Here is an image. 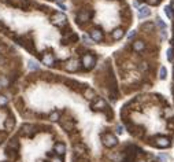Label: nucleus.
Listing matches in <instances>:
<instances>
[{"label":"nucleus","mask_w":174,"mask_h":162,"mask_svg":"<svg viewBox=\"0 0 174 162\" xmlns=\"http://www.w3.org/2000/svg\"><path fill=\"white\" fill-rule=\"evenodd\" d=\"M7 103H8L7 96H4V95H0V107L7 106Z\"/></svg>","instance_id":"4be33fe9"},{"label":"nucleus","mask_w":174,"mask_h":162,"mask_svg":"<svg viewBox=\"0 0 174 162\" xmlns=\"http://www.w3.org/2000/svg\"><path fill=\"white\" fill-rule=\"evenodd\" d=\"M18 147H19V143H18L17 139H11L10 143H8V148H10V150L12 148L14 151H17V150H18Z\"/></svg>","instance_id":"a211bd4d"},{"label":"nucleus","mask_w":174,"mask_h":162,"mask_svg":"<svg viewBox=\"0 0 174 162\" xmlns=\"http://www.w3.org/2000/svg\"><path fill=\"white\" fill-rule=\"evenodd\" d=\"M61 125H62V128L65 129L66 132H70V131H73V128H74V122H73L71 120H69V118H63L61 121Z\"/></svg>","instance_id":"1a4fd4ad"},{"label":"nucleus","mask_w":174,"mask_h":162,"mask_svg":"<svg viewBox=\"0 0 174 162\" xmlns=\"http://www.w3.org/2000/svg\"><path fill=\"white\" fill-rule=\"evenodd\" d=\"M133 6H134L136 8H138V7H140L141 4H140V3H138V2H134V3H133Z\"/></svg>","instance_id":"473e14b6"},{"label":"nucleus","mask_w":174,"mask_h":162,"mask_svg":"<svg viewBox=\"0 0 174 162\" xmlns=\"http://www.w3.org/2000/svg\"><path fill=\"white\" fill-rule=\"evenodd\" d=\"M151 10L148 6H140L138 7V18H145V17H150Z\"/></svg>","instance_id":"ddd939ff"},{"label":"nucleus","mask_w":174,"mask_h":162,"mask_svg":"<svg viewBox=\"0 0 174 162\" xmlns=\"http://www.w3.org/2000/svg\"><path fill=\"white\" fill-rule=\"evenodd\" d=\"M59 118H61V116H59V113H58V112H53V113L49 114V120H51L52 122L59 121Z\"/></svg>","instance_id":"aec40b11"},{"label":"nucleus","mask_w":174,"mask_h":162,"mask_svg":"<svg viewBox=\"0 0 174 162\" xmlns=\"http://www.w3.org/2000/svg\"><path fill=\"white\" fill-rule=\"evenodd\" d=\"M117 129H118V135H122V133H123V128L121 125H118V128H117Z\"/></svg>","instance_id":"2f4dec72"},{"label":"nucleus","mask_w":174,"mask_h":162,"mask_svg":"<svg viewBox=\"0 0 174 162\" xmlns=\"http://www.w3.org/2000/svg\"><path fill=\"white\" fill-rule=\"evenodd\" d=\"M84 96L87 98L88 100H93L95 96H96V94H95V91L92 90V88H85L84 91Z\"/></svg>","instance_id":"dca6fc26"},{"label":"nucleus","mask_w":174,"mask_h":162,"mask_svg":"<svg viewBox=\"0 0 174 162\" xmlns=\"http://www.w3.org/2000/svg\"><path fill=\"white\" fill-rule=\"evenodd\" d=\"M158 25H159V28H162L163 30L166 29V24H164V22H163L162 20H158Z\"/></svg>","instance_id":"bb28decb"},{"label":"nucleus","mask_w":174,"mask_h":162,"mask_svg":"<svg viewBox=\"0 0 174 162\" xmlns=\"http://www.w3.org/2000/svg\"><path fill=\"white\" fill-rule=\"evenodd\" d=\"M34 133V126L30 125V124H25V125H22L21 128V135L23 136H33Z\"/></svg>","instance_id":"6e6552de"},{"label":"nucleus","mask_w":174,"mask_h":162,"mask_svg":"<svg viewBox=\"0 0 174 162\" xmlns=\"http://www.w3.org/2000/svg\"><path fill=\"white\" fill-rule=\"evenodd\" d=\"M81 62L85 69H91L95 65V56L91 55V54H85V55H82Z\"/></svg>","instance_id":"20e7f679"},{"label":"nucleus","mask_w":174,"mask_h":162,"mask_svg":"<svg viewBox=\"0 0 174 162\" xmlns=\"http://www.w3.org/2000/svg\"><path fill=\"white\" fill-rule=\"evenodd\" d=\"M152 28H154V24H144L141 26V29H152Z\"/></svg>","instance_id":"a878e982"},{"label":"nucleus","mask_w":174,"mask_h":162,"mask_svg":"<svg viewBox=\"0 0 174 162\" xmlns=\"http://www.w3.org/2000/svg\"><path fill=\"white\" fill-rule=\"evenodd\" d=\"M166 77H167V70H166V68H164V66H162V68H160V70H159V78H160V80H166Z\"/></svg>","instance_id":"6ab92c4d"},{"label":"nucleus","mask_w":174,"mask_h":162,"mask_svg":"<svg viewBox=\"0 0 174 162\" xmlns=\"http://www.w3.org/2000/svg\"><path fill=\"white\" fill-rule=\"evenodd\" d=\"M172 8H173V10H174V2H173V4H172Z\"/></svg>","instance_id":"f704fd0d"},{"label":"nucleus","mask_w":174,"mask_h":162,"mask_svg":"<svg viewBox=\"0 0 174 162\" xmlns=\"http://www.w3.org/2000/svg\"><path fill=\"white\" fill-rule=\"evenodd\" d=\"M78 68H80V62L77 59H69L65 65V69L67 72H77Z\"/></svg>","instance_id":"423d86ee"},{"label":"nucleus","mask_w":174,"mask_h":162,"mask_svg":"<svg viewBox=\"0 0 174 162\" xmlns=\"http://www.w3.org/2000/svg\"><path fill=\"white\" fill-rule=\"evenodd\" d=\"M41 61H43V63L47 66H53L55 58H53V55L51 52H45V54H43V56H41Z\"/></svg>","instance_id":"0eeeda50"},{"label":"nucleus","mask_w":174,"mask_h":162,"mask_svg":"<svg viewBox=\"0 0 174 162\" xmlns=\"http://www.w3.org/2000/svg\"><path fill=\"white\" fill-rule=\"evenodd\" d=\"M123 36H125V30H123L122 28H117V29L112 30V39L114 40H121Z\"/></svg>","instance_id":"4468645a"},{"label":"nucleus","mask_w":174,"mask_h":162,"mask_svg":"<svg viewBox=\"0 0 174 162\" xmlns=\"http://www.w3.org/2000/svg\"><path fill=\"white\" fill-rule=\"evenodd\" d=\"M154 144L159 148H167V147H170L172 142H170V139L167 136H156L154 139Z\"/></svg>","instance_id":"7ed1b4c3"},{"label":"nucleus","mask_w":174,"mask_h":162,"mask_svg":"<svg viewBox=\"0 0 174 162\" xmlns=\"http://www.w3.org/2000/svg\"><path fill=\"white\" fill-rule=\"evenodd\" d=\"M174 51L172 50V48H169V51H167V59H169V61H173V56H174Z\"/></svg>","instance_id":"b1692460"},{"label":"nucleus","mask_w":174,"mask_h":162,"mask_svg":"<svg viewBox=\"0 0 174 162\" xmlns=\"http://www.w3.org/2000/svg\"><path fill=\"white\" fill-rule=\"evenodd\" d=\"M53 151H55V154L56 155H63L66 152V146H65V143H62V142H58L55 146H53Z\"/></svg>","instance_id":"9d476101"},{"label":"nucleus","mask_w":174,"mask_h":162,"mask_svg":"<svg viewBox=\"0 0 174 162\" xmlns=\"http://www.w3.org/2000/svg\"><path fill=\"white\" fill-rule=\"evenodd\" d=\"M51 22H52L53 25H55V26L62 28V26H65V25L67 24V18H66V15L62 14V12H56V14L52 15Z\"/></svg>","instance_id":"f03ea898"},{"label":"nucleus","mask_w":174,"mask_h":162,"mask_svg":"<svg viewBox=\"0 0 174 162\" xmlns=\"http://www.w3.org/2000/svg\"><path fill=\"white\" fill-rule=\"evenodd\" d=\"M102 140H103V144L108 148H112L118 144V139H117V136H114L112 133H104L102 136Z\"/></svg>","instance_id":"f257e3e1"},{"label":"nucleus","mask_w":174,"mask_h":162,"mask_svg":"<svg viewBox=\"0 0 174 162\" xmlns=\"http://www.w3.org/2000/svg\"><path fill=\"white\" fill-rule=\"evenodd\" d=\"M77 20H78V22H87V21H89L91 20V12L87 11V10L80 11V12H78V15H77Z\"/></svg>","instance_id":"f8f14e48"},{"label":"nucleus","mask_w":174,"mask_h":162,"mask_svg":"<svg viewBox=\"0 0 174 162\" xmlns=\"http://www.w3.org/2000/svg\"><path fill=\"white\" fill-rule=\"evenodd\" d=\"M159 161L166 162V161H167V155H166V154H159Z\"/></svg>","instance_id":"cd10ccee"},{"label":"nucleus","mask_w":174,"mask_h":162,"mask_svg":"<svg viewBox=\"0 0 174 162\" xmlns=\"http://www.w3.org/2000/svg\"><path fill=\"white\" fill-rule=\"evenodd\" d=\"M14 125H15V120L12 118V117H8L4 121V128L7 129V131H11V129L14 128Z\"/></svg>","instance_id":"f3484780"},{"label":"nucleus","mask_w":174,"mask_h":162,"mask_svg":"<svg viewBox=\"0 0 174 162\" xmlns=\"http://www.w3.org/2000/svg\"><path fill=\"white\" fill-rule=\"evenodd\" d=\"M145 50V43L141 40H137L133 43V51H136V52H141V51Z\"/></svg>","instance_id":"2eb2a0df"},{"label":"nucleus","mask_w":174,"mask_h":162,"mask_svg":"<svg viewBox=\"0 0 174 162\" xmlns=\"http://www.w3.org/2000/svg\"><path fill=\"white\" fill-rule=\"evenodd\" d=\"M107 107L108 106H107L106 100L102 99V98H97V99L93 102V104H92V109L95 110V112H103V110H106Z\"/></svg>","instance_id":"39448f33"},{"label":"nucleus","mask_w":174,"mask_h":162,"mask_svg":"<svg viewBox=\"0 0 174 162\" xmlns=\"http://www.w3.org/2000/svg\"><path fill=\"white\" fill-rule=\"evenodd\" d=\"M134 34H136V30H130V32L128 33V39H133Z\"/></svg>","instance_id":"c85d7f7f"},{"label":"nucleus","mask_w":174,"mask_h":162,"mask_svg":"<svg viewBox=\"0 0 174 162\" xmlns=\"http://www.w3.org/2000/svg\"><path fill=\"white\" fill-rule=\"evenodd\" d=\"M164 11H166V15H167V17H169V18H173V11L170 10V7H166V8H164Z\"/></svg>","instance_id":"393cba45"},{"label":"nucleus","mask_w":174,"mask_h":162,"mask_svg":"<svg viewBox=\"0 0 174 162\" xmlns=\"http://www.w3.org/2000/svg\"><path fill=\"white\" fill-rule=\"evenodd\" d=\"M82 40H84V43L88 44V46H91V44L93 43L92 39H91V36H88V34H82Z\"/></svg>","instance_id":"5701e85b"},{"label":"nucleus","mask_w":174,"mask_h":162,"mask_svg":"<svg viewBox=\"0 0 174 162\" xmlns=\"http://www.w3.org/2000/svg\"><path fill=\"white\" fill-rule=\"evenodd\" d=\"M91 39H92V41H102L103 40V32L100 29H93L92 32H91Z\"/></svg>","instance_id":"9b49d317"},{"label":"nucleus","mask_w":174,"mask_h":162,"mask_svg":"<svg viewBox=\"0 0 174 162\" xmlns=\"http://www.w3.org/2000/svg\"><path fill=\"white\" fill-rule=\"evenodd\" d=\"M55 2H56V3H58V4H59V3H62L63 0H55Z\"/></svg>","instance_id":"72a5a7b5"},{"label":"nucleus","mask_w":174,"mask_h":162,"mask_svg":"<svg viewBox=\"0 0 174 162\" xmlns=\"http://www.w3.org/2000/svg\"><path fill=\"white\" fill-rule=\"evenodd\" d=\"M52 162H63V161H62V158H61V157H59V155H58V157L52 158Z\"/></svg>","instance_id":"7c9ffc66"},{"label":"nucleus","mask_w":174,"mask_h":162,"mask_svg":"<svg viewBox=\"0 0 174 162\" xmlns=\"http://www.w3.org/2000/svg\"><path fill=\"white\" fill-rule=\"evenodd\" d=\"M147 2H148V3H150V4H151V6H156V4H158V3H159V0H147Z\"/></svg>","instance_id":"c756f323"},{"label":"nucleus","mask_w":174,"mask_h":162,"mask_svg":"<svg viewBox=\"0 0 174 162\" xmlns=\"http://www.w3.org/2000/svg\"><path fill=\"white\" fill-rule=\"evenodd\" d=\"M28 66H29L30 70H39V69H40V66L37 65L36 61H29V65H28Z\"/></svg>","instance_id":"412c9836"}]
</instances>
